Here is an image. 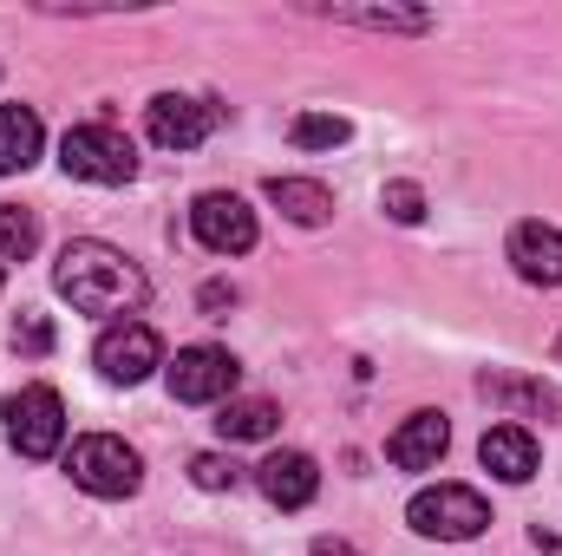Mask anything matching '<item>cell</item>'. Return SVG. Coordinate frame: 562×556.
Returning <instances> with one entry per match:
<instances>
[{
    "label": "cell",
    "mask_w": 562,
    "mask_h": 556,
    "mask_svg": "<svg viewBox=\"0 0 562 556\" xmlns=\"http://www.w3.org/2000/svg\"><path fill=\"white\" fill-rule=\"evenodd\" d=\"M510 269L530 288H562V230L557 223H517L510 230Z\"/></svg>",
    "instance_id": "obj_11"
},
{
    "label": "cell",
    "mask_w": 562,
    "mask_h": 556,
    "mask_svg": "<svg viewBox=\"0 0 562 556\" xmlns=\"http://www.w3.org/2000/svg\"><path fill=\"white\" fill-rule=\"evenodd\" d=\"M380 210H386L393 223H406V230H413V223H425V190L400 177V184H386V190H380Z\"/></svg>",
    "instance_id": "obj_21"
},
{
    "label": "cell",
    "mask_w": 562,
    "mask_h": 556,
    "mask_svg": "<svg viewBox=\"0 0 562 556\" xmlns=\"http://www.w3.org/2000/svg\"><path fill=\"white\" fill-rule=\"evenodd\" d=\"M190 230H196V243L210 256H249L256 249V210L243 197H229V190H203L190 203Z\"/></svg>",
    "instance_id": "obj_8"
},
{
    "label": "cell",
    "mask_w": 562,
    "mask_h": 556,
    "mask_svg": "<svg viewBox=\"0 0 562 556\" xmlns=\"http://www.w3.org/2000/svg\"><path fill=\"white\" fill-rule=\"evenodd\" d=\"M40 249V216L20 203H0V263H26Z\"/></svg>",
    "instance_id": "obj_18"
},
{
    "label": "cell",
    "mask_w": 562,
    "mask_h": 556,
    "mask_svg": "<svg viewBox=\"0 0 562 556\" xmlns=\"http://www.w3.org/2000/svg\"><path fill=\"white\" fill-rule=\"evenodd\" d=\"M477 393L504 413H524V419H550L562 425V393L550 380H530V374H477Z\"/></svg>",
    "instance_id": "obj_12"
},
{
    "label": "cell",
    "mask_w": 562,
    "mask_h": 556,
    "mask_svg": "<svg viewBox=\"0 0 562 556\" xmlns=\"http://www.w3.org/2000/svg\"><path fill=\"white\" fill-rule=\"evenodd\" d=\"M92 360H99V374H105L112 387H138V380H150V374L164 367V341H157L144 321H112V327L99 334Z\"/></svg>",
    "instance_id": "obj_9"
},
{
    "label": "cell",
    "mask_w": 562,
    "mask_h": 556,
    "mask_svg": "<svg viewBox=\"0 0 562 556\" xmlns=\"http://www.w3.org/2000/svg\"><path fill=\"white\" fill-rule=\"evenodd\" d=\"M164 380H170V400H183V407H223L236 393L243 367H236L229 347H183Z\"/></svg>",
    "instance_id": "obj_6"
},
{
    "label": "cell",
    "mask_w": 562,
    "mask_h": 556,
    "mask_svg": "<svg viewBox=\"0 0 562 556\" xmlns=\"http://www.w3.org/2000/svg\"><path fill=\"white\" fill-rule=\"evenodd\" d=\"M445 445H451V425L445 413H413L393 438H386V458L400 465V471H431L438 458H445Z\"/></svg>",
    "instance_id": "obj_13"
},
{
    "label": "cell",
    "mask_w": 562,
    "mask_h": 556,
    "mask_svg": "<svg viewBox=\"0 0 562 556\" xmlns=\"http://www.w3.org/2000/svg\"><path fill=\"white\" fill-rule=\"evenodd\" d=\"M281 413L269 400H223V413H216V432L229 438V445H249V438H276Z\"/></svg>",
    "instance_id": "obj_17"
},
{
    "label": "cell",
    "mask_w": 562,
    "mask_h": 556,
    "mask_svg": "<svg viewBox=\"0 0 562 556\" xmlns=\"http://www.w3.org/2000/svg\"><path fill=\"white\" fill-rule=\"evenodd\" d=\"M256 485H262V498H269L276 511H301V504H314V491H321V465H314L307 452H269V458L256 465Z\"/></svg>",
    "instance_id": "obj_10"
},
{
    "label": "cell",
    "mask_w": 562,
    "mask_h": 556,
    "mask_svg": "<svg viewBox=\"0 0 562 556\" xmlns=\"http://www.w3.org/2000/svg\"><path fill=\"white\" fill-rule=\"evenodd\" d=\"M190 478H196V491H236V458H223V452H196L190 458Z\"/></svg>",
    "instance_id": "obj_22"
},
{
    "label": "cell",
    "mask_w": 562,
    "mask_h": 556,
    "mask_svg": "<svg viewBox=\"0 0 562 556\" xmlns=\"http://www.w3.org/2000/svg\"><path fill=\"white\" fill-rule=\"evenodd\" d=\"M537 551H543V556H562V537H550V531H537Z\"/></svg>",
    "instance_id": "obj_26"
},
{
    "label": "cell",
    "mask_w": 562,
    "mask_h": 556,
    "mask_svg": "<svg viewBox=\"0 0 562 556\" xmlns=\"http://www.w3.org/2000/svg\"><path fill=\"white\" fill-rule=\"evenodd\" d=\"M223 119H229V105H216V99H183V92H164V99H150L144 132H150V144H157V151H196V144L210 138Z\"/></svg>",
    "instance_id": "obj_7"
},
{
    "label": "cell",
    "mask_w": 562,
    "mask_h": 556,
    "mask_svg": "<svg viewBox=\"0 0 562 556\" xmlns=\"http://www.w3.org/2000/svg\"><path fill=\"white\" fill-rule=\"evenodd\" d=\"M7 438L20 458H53L66 445V400L53 387H20L7 400Z\"/></svg>",
    "instance_id": "obj_5"
},
{
    "label": "cell",
    "mask_w": 562,
    "mask_h": 556,
    "mask_svg": "<svg viewBox=\"0 0 562 556\" xmlns=\"http://www.w3.org/2000/svg\"><path fill=\"white\" fill-rule=\"evenodd\" d=\"M477 458H484V471H497L504 485H530V478H537V438H530L524 425H491V432L477 438Z\"/></svg>",
    "instance_id": "obj_14"
},
{
    "label": "cell",
    "mask_w": 562,
    "mask_h": 556,
    "mask_svg": "<svg viewBox=\"0 0 562 556\" xmlns=\"http://www.w3.org/2000/svg\"><path fill=\"white\" fill-rule=\"evenodd\" d=\"M406 524L419 537H438V544H471V537L491 531V504L471 485H431L406 504Z\"/></svg>",
    "instance_id": "obj_4"
},
{
    "label": "cell",
    "mask_w": 562,
    "mask_h": 556,
    "mask_svg": "<svg viewBox=\"0 0 562 556\" xmlns=\"http://www.w3.org/2000/svg\"><path fill=\"white\" fill-rule=\"evenodd\" d=\"M59 164L79 184H132L138 177V144L119 125H72L59 138Z\"/></svg>",
    "instance_id": "obj_3"
},
{
    "label": "cell",
    "mask_w": 562,
    "mask_h": 556,
    "mask_svg": "<svg viewBox=\"0 0 562 556\" xmlns=\"http://www.w3.org/2000/svg\"><path fill=\"white\" fill-rule=\"evenodd\" d=\"M557 360H562V334H557Z\"/></svg>",
    "instance_id": "obj_27"
},
{
    "label": "cell",
    "mask_w": 562,
    "mask_h": 556,
    "mask_svg": "<svg viewBox=\"0 0 562 556\" xmlns=\"http://www.w3.org/2000/svg\"><path fill=\"white\" fill-rule=\"evenodd\" d=\"M53 288L79 308V314H138L144 294H150V281L144 269L125 256V249H112V243H92V236H79V243H66L59 249V269H53Z\"/></svg>",
    "instance_id": "obj_1"
},
{
    "label": "cell",
    "mask_w": 562,
    "mask_h": 556,
    "mask_svg": "<svg viewBox=\"0 0 562 556\" xmlns=\"http://www.w3.org/2000/svg\"><path fill=\"white\" fill-rule=\"evenodd\" d=\"M288 138L301 144V151H334V144H347V138H353V125H347L340 112H301Z\"/></svg>",
    "instance_id": "obj_20"
},
{
    "label": "cell",
    "mask_w": 562,
    "mask_h": 556,
    "mask_svg": "<svg viewBox=\"0 0 562 556\" xmlns=\"http://www.w3.org/2000/svg\"><path fill=\"white\" fill-rule=\"evenodd\" d=\"M13 347L20 354H53V321L46 314H20L13 321Z\"/></svg>",
    "instance_id": "obj_23"
},
{
    "label": "cell",
    "mask_w": 562,
    "mask_h": 556,
    "mask_svg": "<svg viewBox=\"0 0 562 556\" xmlns=\"http://www.w3.org/2000/svg\"><path fill=\"white\" fill-rule=\"evenodd\" d=\"M229 301H236V288H229V281H210V288H203V308H229Z\"/></svg>",
    "instance_id": "obj_25"
},
{
    "label": "cell",
    "mask_w": 562,
    "mask_h": 556,
    "mask_svg": "<svg viewBox=\"0 0 562 556\" xmlns=\"http://www.w3.org/2000/svg\"><path fill=\"white\" fill-rule=\"evenodd\" d=\"M334 20H353L373 33H425L431 26V13H413V7H334Z\"/></svg>",
    "instance_id": "obj_19"
},
{
    "label": "cell",
    "mask_w": 562,
    "mask_h": 556,
    "mask_svg": "<svg viewBox=\"0 0 562 556\" xmlns=\"http://www.w3.org/2000/svg\"><path fill=\"white\" fill-rule=\"evenodd\" d=\"M40 112L33 105H0V177H13V170H33L40 164Z\"/></svg>",
    "instance_id": "obj_15"
},
{
    "label": "cell",
    "mask_w": 562,
    "mask_h": 556,
    "mask_svg": "<svg viewBox=\"0 0 562 556\" xmlns=\"http://www.w3.org/2000/svg\"><path fill=\"white\" fill-rule=\"evenodd\" d=\"M307 556H360V551H353L347 537H314V551H307Z\"/></svg>",
    "instance_id": "obj_24"
},
{
    "label": "cell",
    "mask_w": 562,
    "mask_h": 556,
    "mask_svg": "<svg viewBox=\"0 0 562 556\" xmlns=\"http://www.w3.org/2000/svg\"><path fill=\"white\" fill-rule=\"evenodd\" d=\"M66 471H72V485L92 491V498H132V491L144 485V458L125 445V438H112V432H86V438H72Z\"/></svg>",
    "instance_id": "obj_2"
},
{
    "label": "cell",
    "mask_w": 562,
    "mask_h": 556,
    "mask_svg": "<svg viewBox=\"0 0 562 556\" xmlns=\"http://www.w3.org/2000/svg\"><path fill=\"white\" fill-rule=\"evenodd\" d=\"M269 203H276L288 223H301V230H321L334 216V197L314 177H269Z\"/></svg>",
    "instance_id": "obj_16"
}]
</instances>
